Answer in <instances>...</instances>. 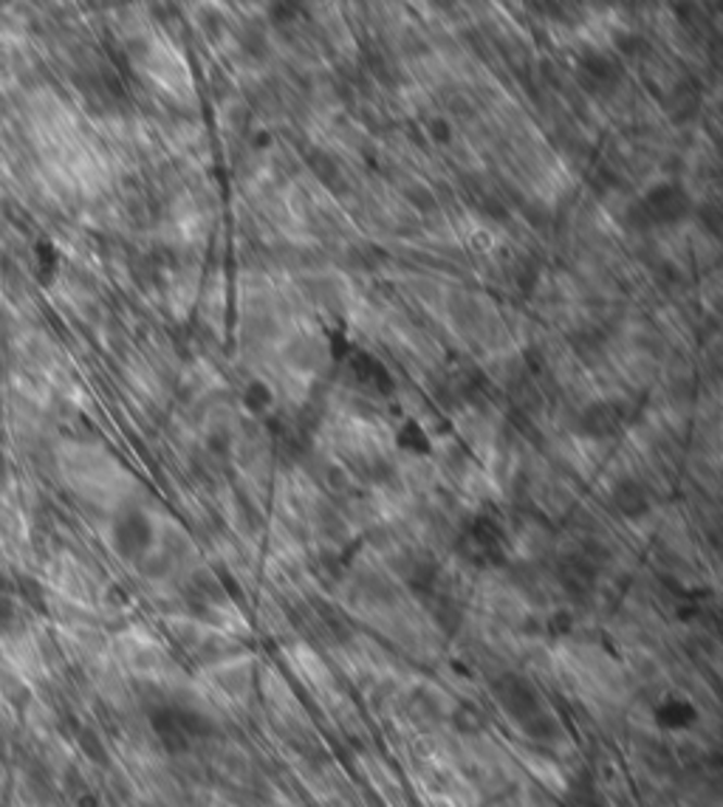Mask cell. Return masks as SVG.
<instances>
[{"label":"cell","instance_id":"cell-11","mask_svg":"<svg viewBox=\"0 0 723 807\" xmlns=\"http://www.w3.org/2000/svg\"><path fill=\"white\" fill-rule=\"evenodd\" d=\"M404 198H408L415 210L422 212L436 210V198H433V192H429L427 187H419V184H415V187H408V190H404Z\"/></svg>","mask_w":723,"mask_h":807},{"label":"cell","instance_id":"cell-18","mask_svg":"<svg viewBox=\"0 0 723 807\" xmlns=\"http://www.w3.org/2000/svg\"><path fill=\"white\" fill-rule=\"evenodd\" d=\"M701 215H703V224H707V229H710L712 235L721 232V218H718L715 206H707V210H703Z\"/></svg>","mask_w":723,"mask_h":807},{"label":"cell","instance_id":"cell-3","mask_svg":"<svg viewBox=\"0 0 723 807\" xmlns=\"http://www.w3.org/2000/svg\"><path fill=\"white\" fill-rule=\"evenodd\" d=\"M458 551L472 565H498L500 556H503V537H500V528L495 526L486 517L472 520L464 528V534L458 540Z\"/></svg>","mask_w":723,"mask_h":807},{"label":"cell","instance_id":"cell-15","mask_svg":"<svg viewBox=\"0 0 723 807\" xmlns=\"http://www.w3.org/2000/svg\"><path fill=\"white\" fill-rule=\"evenodd\" d=\"M240 42H244V49L249 51V54H252V56H263V54H266V37L260 35V31H244Z\"/></svg>","mask_w":723,"mask_h":807},{"label":"cell","instance_id":"cell-14","mask_svg":"<svg viewBox=\"0 0 723 807\" xmlns=\"http://www.w3.org/2000/svg\"><path fill=\"white\" fill-rule=\"evenodd\" d=\"M616 46H619V51H622V54H625V56H639L641 51L647 49L645 37H639V35H619L616 37Z\"/></svg>","mask_w":723,"mask_h":807},{"label":"cell","instance_id":"cell-9","mask_svg":"<svg viewBox=\"0 0 723 807\" xmlns=\"http://www.w3.org/2000/svg\"><path fill=\"white\" fill-rule=\"evenodd\" d=\"M244 407L249 413H266L272 407V390L263 381H249L244 390Z\"/></svg>","mask_w":723,"mask_h":807},{"label":"cell","instance_id":"cell-5","mask_svg":"<svg viewBox=\"0 0 723 807\" xmlns=\"http://www.w3.org/2000/svg\"><path fill=\"white\" fill-rule=\"evenodd\" d=\"M613 506L625 517H645L647 508H650V497H647L645 486L639 480L627 478L619 480L616 489H613Z\"/></svg>","mask_w":723,"mask_h":807},{"label":"cell","instance_id":"cell-17","mask_svg":"<svg viewBox=\"0 0 723 807\" xmlns=\"http://www.w3.org/2000/svg\"><path fill=\"white\" fill-rule=\"evenodd\" d=\"M429 139H436L438 144H450L452 141V127L447 119H436L429 125Z\"/></svg>","mask_w":723,"mask_h":807},{"label":"cell","instance_id":"cell-8","mask_svg":"<svg viewBox=\"0 0 723 807\" xmlns=\"http://www.w3.org/2000/svg\"><path fill=\"white\" fill-rule=\"evenodd\" d=\"M306 162H309V169L323 187H328V190H342L345 187L342 169H339L334 155H328L325 150H311V153L306 155Z\"/></svg>","mask_w":723,"mask_h":807},{"label":"cell","instance_id":"cell-16","mask_svg":"<svg viewBox=\"0 0 723 807\" xmlns=\"http://www.w3.org/2000/svg\"><path fill=\"white\" fill-rule=\"evenodd\" d=\"M269 14H272L274 23H291L297 17V7L295 3H272Z\"/></svg>","mask_w":723,"mask_h":807},{"label":"cell","instance_id":"cell-10","mask_svg":"<svg viewBox=\"0 0 723 807\" xmlns=\"http://www.w3.org/2000/svg\"><path fill=\"white\" fill-rule=\"evenodd\" d=\"M625 226L631 232H650V229H653V220H650V215L645 212L641 201L639 204H631L625 210Z\"/></svg>","mask_w":723,"mask_h":807},{"label":"cell","instance_id":"cell-6","mask_svg":"<svg viewBox=\"0 0 723 807\" xmlns=\"http://www.w3.org/2000/svg\"><path fill=\"white\" fill-rule=\"evenodd\" d=\"M560 582L571 596H585L594 588V565L583 556H569L560 565Z\"/></svg>","mask_w":723,"mask_h":807},{"label":"cell","instance_id":"cell-13","mask_svg":"<svg viewBox=\"0 0 723 807\" xmlns=\"http://www.w3.org/2000/svg\"><path fill=\"white\" fill-rule=\"evenodd\" d=\"M537 277H540V266L534 261H518V282L526 291H532L534 282H537Z\"/></svg>","mask_w":723,"mask_h":807},{"label":"cell","instance_id":"cell-1","mask_svg":"<svg viewBox=\"0 0 723 807\" xmlns=\"http://www.w3.org/2000/svg\"><path fill=\"white\" fill-rule=\"evenodd\" d=\"M576 83L590 97H611L622 83V65L604 51H585L576 60Z\"/></svg>","mask_w":723,"mask_h":807},{"label":"cell","instance_id":"cell-4","mask_svg":"<svg viewBox=\"0 0 723 807\" xmlns=\"http://www.w3.org/2000/svg\"><path fill=\"white\" fill-rule=\"evenodd\" d=\"M625 424V415H622V404H613V401H599V404H590L579 415V432L588 438H613L619 432V427Z\"/></svg>","mask_w":723,"mask_h":807},{"label":"cell","instance_id":"cell-7","mask_svg":"<svg viewBox=\"0 0 723 807\" xmlns=\"http://www.w3.org/2000/svg\"><path fill=\"white\" fill-rule=\"evenodd\" d=\"M698 105H701V93H698L693 79L675 85L673 97L668 99V111L675 122H689L698 116Z\"/></svg>","mask_w":723,"mask_h":807},{"label":"cell","instance_id":"cell-2","mask_svg":"<svg viewBox=\"0 0 723 807\" xmlns=\"http://www.w3.org/2000/svg\"><path fill=\"white\" fill-rule=\"evenodd\" d=\"M641 206H645V212L650 215L653 226H670L687 218L689 210H693V201H689L687 190H684L682 184L661 181L653 184V187L645 192Z\"/></svg>","mask_w":723,"mask_h":807},{"label":"cell","instance_id":"cell-12","mask_svg":"<svg viewBox=\"0 0 723 807\" xmlns=\"http://www.w3.org/2000/svg\"><path fill=\"white\" fill-rule=\"evenodd\" d=\"M365 56H367L365 65L373 71V74H376V77L385 79V83H390V79L396 77L394 65H390V60H387V56H382L379 51H367Z\"/></svg>","mask_w":723,"mask_h":807}]
</instances>
